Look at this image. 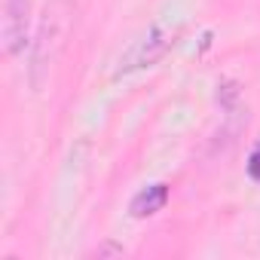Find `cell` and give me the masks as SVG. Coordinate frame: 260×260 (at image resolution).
I'll return each mask as SVG.
<instances>
[{
	"instance_id": "cell-1",
	"label": "cell",
	"mask_w": 260,
	"mask_h": 260,
	"mask_svg": "<svg viewBox=\"0 0 260 260\" xmlns=\"http://www.w3.org/2000/svg\"><path fill=\"white\" fill-rule=\"evenodd\" d=\"M71 22H74V7L68 4V0H52V4L43 10L40 28H37V40L31 46V68H28L34 92L43 89V83L49 77V68L55 64L58 52L64 49L68 34H71Z\"/></svg>"
},
{
	"instance_id": "cell-2",
	"label": "cell",
	"mask_w": 260,
	"mask_h": 260,
	"mask_svg": "<svg viewBox=\"0 0 260 260\" xmlns=\"http://www.w3.org/2000/svg\"><path fill=\"white\" fill-rule=\"evenodd\" d=\"M175 43V31L169 28H150L147 34H141L132 46H128L122 55H119V64H116V77L122 74H135L141 68H150L156 64Z\"/></svg>"
},
{
	"instance_id": "cell-3",
	"label": "cell",
	"mask_w": 260,
	"mask_h": 260,
	"mask_svg": "<svg viewBox=\"0 0 260 260\" xmlns=\"http://www.w3.org/2000/svg\"><path fill=\"white\" fill-rule=\"evenodd\" d=\"M28 7L31 0H4V49L19 55L28 43Z\"/></svg>"
},
{
	"instance_id": "cell-4",
	"label": "cell",
	"mask_w": 260,
	"mask_h": 260,
	"mask_svg": "<svg viewBox=\"0 0 260 260\" xmlns=\"http://www.w3.org/2000/svg\"><path fill=\"white\" fill-rule=\"evenodd\" d=\"M166 202H169V187H166V184H150L147 190H141V193L132 199L128 214H132V217H150V214L162 211Z\"/></svg>"
},
{
	"instance_id": "cell-5",
	"label": "cell",
	"mask_w": 260,
	"mask_h": 260,
	"mask_svg": "<svg viewBox=\"0 0 260 260\" xmlns=\"http://www.w3.org/2000/svg\"><path fill=\"white\" fill-rule=\"evenodd\" d=\"M217 101H220L226 110H233L236 101H239V89H236V83H223V86H217Z\"/></svg>"
},
{
	"instance_id": "cell-6",
	"label": "cell",
	"mask_w": 260,
	"mask_h": 260,
	"mask_svg": "<svg viewBox=\"0 0 260 260\" xmlns=\"http://www.w3.org/2000/svg\"><path fill=\"white\" fill-rule=\"evenodd\" d=\"M248 175H251L254 181H260V144L254 147V153H251V159H248Z\"/></svg>"
},
{
	"instance_id": "cell-7",
	"label": "cell",
	"mask_w": 260,
	"mask_h": 260,
	"mask_svg": "<svg viewBox=\"0 0 260 260\" xmlns=\"http://www.w3.org/2000/svg\"><path fill=\"white\" fill-rule=\"evenodd\" d=\"M104 254H122V248H116V245H104V248L98 251V257H104Z\"/></svg>"
}]
</instances>
